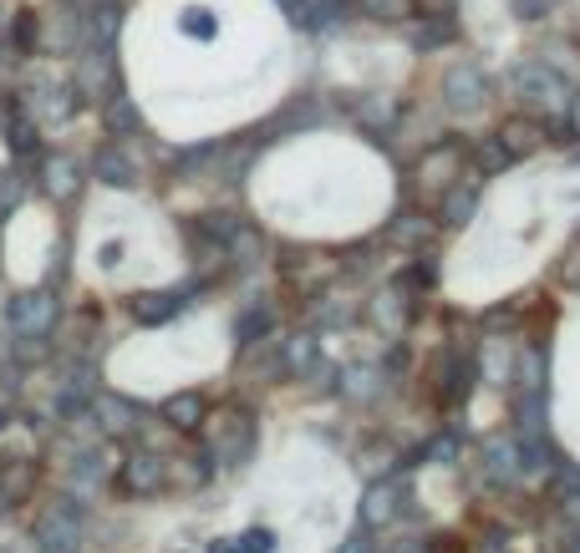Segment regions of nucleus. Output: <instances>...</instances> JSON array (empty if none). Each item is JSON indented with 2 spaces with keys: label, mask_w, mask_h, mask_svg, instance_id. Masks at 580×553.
<instances>
[{
  "label": "nucleus",
  "mask_w": 580,
  "mask_h": 553,
  "mask_svg": "<svg viewBox=\"0 0 580 553\" xmlns=\"http://www.w3.org/2000/svg\"><path fill=\"white\" fill-rule=\"evenodd\" d=\"M103 117H107V132H118V137H133V132L143 128V112H138V103H133V97H122V92H113V97H107Z\"/></svg>",
  "instance_id": "11"
},
{
  "label": "nucleus",
  "mask_w": 580,
  "mask_h": 553,
  "mask_svg": "<svg viewBox=\"0 0 580 553\" xmlns=\"http://www.w3.org/2000/svg\"><path fill=\"white\" fill-rule=\"evenodd\" d=\"M11 46H15V57H31V51L42 46V26H36V15H15Z\"/></svg>",
  "instance_id": "18"
},
{
  "label": "nucleus",
  "mask_w": 580,
  "mask_h": 553,
  "mask_svg": "<svg viewBox=\"0 0 580 553\" xmlns=\"http://www.w3.org/2000/svg\"><path fill=\"white\" fill-rule=\"evenodd\" d=\"M499 143L509 147V158H524V153H535L545 143V122L540 117H509L505 128H499Z\"/></svg>",
  "instance_id": "10"
},
{
  "label": "nucleus",
  "mask_w": 580,
  "mask_h": 553,
  "mask_svg": "<svg viewBox=\"0 0 580 553\" xmlns=\"http://www.w3.org/2000/svg\"><path fill=\"white\" fill-rule=\"evenodd\" d=\"M392 518H398V482H382L367 493V528L392 524Z\"/></svg>",
  "instance_id": "14"
},
{
  "label": "nucleus",
  "mask_w": 580,
  "mask_h": 553,
  "mask_svg": "<svg viewBox=\"0 0 580 553\" xmlns=\"http://www.w3.org/2000/svg\"><path fill=\"white\" fill-rule=\"evenodd\" d=\"M551 0H514V15H524V21H535V11H545Z\"/></svg>",
  "instance_id": "21"
},
{
  "label": "nucleus",
  "mask_w": 580,
  "mask_h": 553,
  "mask_svg": "<svg viewBox=\"0 0 580 553\" xmlns=\"http://www.w3.org/2000/svg\"><path fill=\"white\" fill-rule=\"evenodd\" d=\"M92 173H97V183H107V189H133V183H138V163H133L128 147L103 143L97 153H92Z\"/></svg>",
  "instance_id": "4"
},
{
  "label": "nucleus",
  "mask_w": 580,
  "mask_h": 553,
  "mask_svg": "<svg viewBox=\"0 0 580 553\" xmlns=\"http://www.w3.org/2000/svg\"><path fill=\"white\" fill-rule=\"evenodd\" d=\"M514 87H520L530 103H560V97H566V76L551 72L545 61H524L520 72H514Z\"/></svg>",
  "instance_id": "6"
},
{
  "label": "nucleus",
  "mask_w": 580,
  "mask_h": 553,
  "mask_svg": "<svg viewBox=\"0 0 580 553\" xmlns=\"http://www.w3.org/2000/svg\"><path fill=\"white\" fill-rule=\"evenodd\" d=\"M76 508L57 503V508H46L36 518V553H76Z\"/></svg>",
  "instance_id": "1"
},
{
  "label": "nucleus",
  "mask_w": 580,
  "mask_h": 553,
  "mask_svg": "<svg viewBox=\"0 0 580 553\" xmlns=\"http://www.w3.org/2000/svg\"><path fill=\"white\" fill-rule=\"evenodd\" d=\"M443 224H463L469 214H474V189H463V183H448L443 189Z\"/></svg>",
  "instance_id": "15"
},
{
  "label": "nucleus",
  "mask_w": 580,
  "mask_h": 553,
  "mask_svg": "<svg viewBox=\"0 0 580 553\" xmlns=\"http://www.w3.org/2000/svg\"><path fill=\"white\" fill-rule=\"evenodd\" d=\"M51 315H57L51 294H15V300H11L15 335H46V330H51Z\"/></svg>",
  "instance_id": "7"
},
{
  "label": "nucleus",
  "mask_w": 580,
  "mask_h": 553,
  "mask_svg": "<svg viewBox=\"0 0 580 553\" xmlns=\"http://www.w3.org/2000/svg\"><path fill=\"white\" fill-rule=\"evenodd\" d=\"M164 417H168V426H179V432H193V426L204 422V396H199V392L168 396V401H164Z\"/></svg>",
  "instance_id": "12"
},
{
  "label": "nucleus",
  "mask_w": 580,
  "mask_h": 553,
  "mask_svg": "<svg viewBox=\"0 0 580 553\" xmlns=\"http://www.w3.org/2000/svg\"><path fill=\"white\" fill-rule=\"evenodd\" d=\"M463 178V147L459 143H438L423 153V163H417V189H438L443 193L448 183H459Z\"/></svg>",
  "instance_id": "3"
},
{
  "label": "nucleus",
  "mask_w": 580,
  "mask_h": 553,
  "mask_svg": "<svg viewBox=\"0 0 580 553\" xmlns=\"http://www.w3.org/2000/svg\"><path fill=\"white\" fill-rule=\"evenodd\" d=\"M443 97H448V107H478L484 97H489V76H484V67L478 61H453L448 67V76H443Z\"/></svg>",
  "instance_id": "2"
},
{
  "label": "nucleus",
  "mask_w": 580,
  "mask_h": 553,
  "mask_svg": "<svg viewBox=\"0 0 580 553\" xmlns=\"http://www.w3.org/2000/svg\"><path fill=\"white\" fill-rule=\"evenodd\" d=\"M362 15H372V21H407L413 15V0H357Z\"/></svg>",
  "instance_id": "19"
},
{
  "label": "nucleus",
  "mask_w": 580,
  "mask_h": 553,
  "mask_svg": "<svg viewBox=\"0 0 580 553\" xmlns=\"http://www.w3.org/2000/svg\"><path fill=\"white\" fill-rule=\"evenodd\" d=\"M474 163H478V178H484V173H505L514 158H509V147L499 143V137H489V143L474 147Z\"/></svg>",
  "instance_id": "16"
},
{
  "label": "nucleus",
  "mask_w": 580,
  "mask_h": 553,
  "mask_svg": "<svg viewBox=\"0 0 580 553\" xmlns=\"http://www.w3.org/2000/svg\"><path fill=\"white\" fill-rule=\"evenodd\" d=\"M42 189L67 204V199L82 189V168H76L67 153H46V158H42Z\"/></svg>",
  "instance_id": "8"
},
{
  "label": "nucleus",
  "mask_w": 580,
  "mask_h": 553,
  "mask_svg": "<svg viewBox=\"0 0 580 553\" xmlns=\"http://www.w3.org/2000/svg\"><path fill=\"white\" fill-rule=\"evenodd\" d=\"M0 122H5V137H11V147L21 153V158H31L36 153V112H31L21 97H0Z\"/></svg>",
  "instance_id": "5"
},
{
  "label": "nucleus",
  "mask_w": 580,
  "mask_h": 553,
  "mask_svg": "<svg viewBox=\"0 0 580 553\" xmlns=\"http://www.w3.org/2000/svg\"><path fill=\"white\" fill-rule=\"evenodd\" d=\"M179 31H184V36H199V41H209V36H214L220 26H214V15H209V11H184Z\"/></svg>",
  "instance_id": "20"
},
{
  "label": "nucleus",
  "mask_w": 580,
  "mask_h": 553,
  "mask_svg": "<svg viewBox=\"0 0 580 553\" xmlns=\"http://www.w3.org/2000/svg\"><path fill=\"white\" fill-rule=\"evenodd\" d=\"M570 132L580 137V97H570Z\"/></svg>",
  "instance_id": "22"
},
{
  "label": "nucleus",
  "mask_w": 580,
  "mask_h": 553,
  "mask_svg": "<svg viewBox=\"0 0 580 553\" xmlns=\"http://www.w3.org/2000/svg\"><path fill=\"white\" fill-rule=\"evenodd\" d=\"M184 310V294H138L133 300V315L143 325H164V321H174Z\"/></svg>",
  "instance_id": "13"
},
{
  "label": "nucleus",
  "mask_w": 580,
  "mask_h": 553,
  "mask_svg": "<svg viewBox=\"0 0 580 553\" xmlns=\"http://www.w3.org/2000/svg\"><path fill=\"white\" fill-rule=\"evenodd\" d=\"M158 482H164V457H153V452H138L122 462V493H158Z\"/></svg>",
  "instance_id": "9"
},
{
  "label": "nucleus",
  "mask_w": 580,
  "mask_h": 553,
  "mask_svg": "<svg viewBox=\"0 0 580 553\" xmlns=\"http://www.w3.org/2000/svg\"><path fill=\"white\" fill-rule=\"evenodd\" d=\"M423 21H428V26L417 31V46H423V51H433V46H443V41H453V36H459L453 15H423Z\"/></svg>",
  "instance_id": "17"
}]
</instances>
